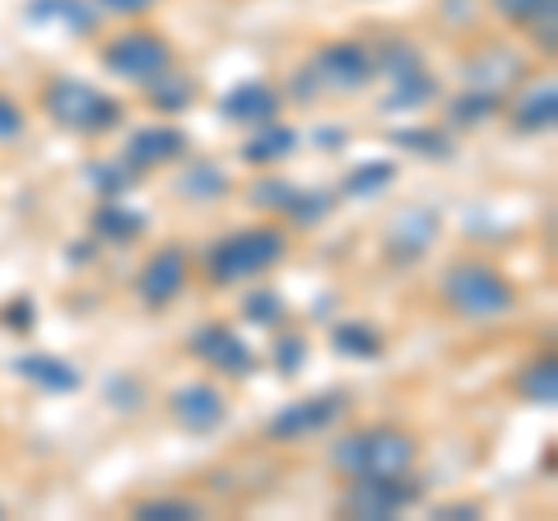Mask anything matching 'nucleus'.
Listing matches in <instances>:
<instances>
[{
  "label": "nucleus",
  "mask_w": 558,
  "mask_h": 521,
  "mask_svg": "<svg viewBox=\"0 0 558 521\" xmlns=\"http://www.w3.org/2000/svg\"><path fill=\"white\" fill-rule=\"evenodd\" d=\"M284 256H289V238L270 229V223H252V229L219 238L205 252V275H209V284H247L256 275L275 270Z\"/></svg>",
  "instance_id": "nucleus-1"
},
{
  "label": "nucleus",
  "mask_w": 558,
  "mask_h": 521,
  "mask_svg": "<svg viewBox=\"0 0 558 521\" xmlns=\"http://www.w3.org/2000/svg\"><path fill=\"white\" fill-rule=\"evenodd\" d=\"M414 457H418V443L410 438V433L400 428H359L349 433V438H340L336 447H330V465L354 480V475H405L414 471Z\"/></svg>",
  "instance_id": "nucleus-2"
},
{
  "label": "nucleus",
  "mask_w": 558,
  "mask_h": 521,
  "mask_svg": "<svg viewBox=\"0 0 558 521\" xmlns=\"http://www.w3.org/2000/svg\"><path fill=\"white\" fill-rule=\"evenodd\" d=\"M442 299L465 322H494L502 312H512L517 293L508 275L498 266H488V260H457L442 275Z\"/></svg>",
  "instance_id": "nucleus-3"
},
{
  "label": "nucleus",
  "mask_w": 558,
  "mask_h": 521,
  "mask_svg": "<svg viewBox=\"0 0 558 521\" xmlns=\"http://www.w3.org/2000/svg\"><path fill=\"white\" fill-rule=\"evenodd\" d=\"M43 112L70 135H108L112 126H121V102L112 94L65 75L43 84Z\"/></svg>",
  "instance_id": "nucleus-4"
},
{
  "label": "nucleus",
  "mask_w": 558,
  "mask_h": 521,
  "mask_svg": "<svg viewBox=\"0 0 558 521\" xmlns=\"http://www.w3.org/2000/svg\"><path fill=\"white\" fill-rule=\"evenodd\" d=\"M172 61H178L172 47L154 28H126L102 47V71H112L117 80H131V84L159 80L163 71H172Z\"/></svg>",
  "instance_id": "nucleus-5"
},
{
  "label": "nucleus",
  "mask_w": 558,
  "mask_h": 521,
  "mask_svg": "<svg viewBox=\"0 0 558 521\" xmlns=\"http://www.w3.org/2000/svg\"><path fill=\"white\" fill-rule=\"evenodd\" d=\"M414 502H418V484L405 471V475H354L340 508L359 521H381V517H400Z\"/></svg>",
  "instance_id": "nucleus-6"
},
{
  "label": "nucleus",
  "mask_w": 558,
  "mask_h": 521,
  "mask_svg": "<svg viewBox=\"0 0 558 521\" xmlns=\"http://www.w3.org/2000/svg\"><path fill=\"white\" fill-rule=\"evenodd\" d=\"M344 414V391H322V396H303V401L284 405L279 414H270L266 433L275 443H312L322 438V433H330V424H336Z\"/></svg>",
  "instance_id": "nucleus-7"
},
{
  "label": "nucleus",
  "mask_w": 558,
  "mask_h": 521,
  "mask_svg": "<svg viewBox=\"0 0 558 521\" xmlns=\"http://www.w3.org/2000/svg\"><path fill=\"white\" fill-rule=\"evenodd\" d=\"M191 354H196L205 368L223 373V377H252L256 373L252 344L242 340L238 331H229V326H219V322L196 326V331H191Z\"/></svg>",
  "instance_id": "nucleus-8"
},
{
  "label": "nucleus",
  "mask_w": 558,
  "mask_h": 521,
  "mask_svg": "<svg viewBox=\"0 0 558 521\" xmlns=\"http://www.w3.org/2000/svg\"><path fill=\"white\" fill-rule=\"evenodd\" d=\"M312 75L336 94H359L363 84L377 75V61L368 57V47H359V43H326L317 51V61H312Z\"/></svg>",
  "instance_id": "nucleus-9"
},
{
  "label": "nucleus",
  "mask_w": 558,
  "mask_h": 521,
  "mask_svg": "<svg viewBox=\"0 0 558 521\" xmlns=\"http://www.w3.org/2000/svg\"><path fill=\"white\" fill-rule=\"evenodd\" d=\"M186 280H191L186 252L182 247H163V252H154L145 266H140L135 293H140V303H145V307H163V303H172L186 289Z\"/></svg>",
  "instance_id": "nucleus-10"
},
{
  "label": "nucleus",
  "mask_w": 558,
  "mask_h": 521,
  "mask_svg": "<svg viewBox=\"0 0 558 521\" xmlns=\"http://www.w3.org/2000/svg\"><path fill=\"white\" fill-rule=\"evenodd\" d=\"M168 414H172V424L186 433H215L223 424V414H229V401H223V391L209 387V381H186V387L168 396Z\"/></svg>",
  "instance_id": "nucleus-11"
},
{
  "label": "nucleus",
  "mask_w": 558,
  "mask_h": 521,
  "mask_svg": "<svg viewBox=\"0 0 558 521\" xmlns=\"http://www.w3.org/2000/svg\"><path fill=\"white\" fill-rule=\"evenodd\" d=\"M182 154H186V135L178 126H140L121 159H126L135 172H149V168H163L172 159H182Z\"/></svg>",
  "instance_id": "nucleus-12"
},
{
  "label": "nucleus",
  "mask_w": 558,
  "mask_h": 521,
  "mask_svg": "<svg viewBox=\"0 0 558 521\" xmlns=\"http://www.w3.org/2000/svg\"><path fill=\"white\" fill-rule=\"evenodd\" d=\"M28 20L33 24H61L70 38H89L98 28V5L94 0H33Z\"/></svg>",
  "instance_id": "nucleus-13"
},
{
  "label": "nucleus",
  "mask_w": 558,
  "mask_h": 521,
  "mask_svg": "<svg viewBox=\"0 0 558 521\" xmlns=\"http://www.w3.org/2000/svg\"><path fill=\"white\" fill-rule=\"evenodd\" d=\"M438 238V215H428V210H405L396 223H391V233H387V252L396 260H418L428 252V242Z\"/></svg>",
  "instance_id": "nucleus-14"
},
{
  "label": "nucleus",
  "mask_w": 558,
  "mask_h": 521,
  "mask_svg": "<svg viewBox=\"0 0 558 521\" xmlns=\"http://www.w3.org/2000/svg\"><path fill=\"white\" fill-rule=\"evenodd\" d=\"M14 373L33 381L38 391H57V396L80 391V373L57 354H24V359H14Z\"/></svg>",
  "instance_id": "nucleus-15"
},
{
  "label": "nucleus",
  "mask_w": 558,
  "mask_h": 521,
  "mask_svg": "<svg viewBox=\"0 0 558 521\" xmlns=\"http://www.w3.org/2000/svg\"><path fill=\"white\" fill-rule=\"evenodd\" d=\"M275 108H279V94L270 89L266 80H247V84H238V89L223 98V117H229V121H247V126L270 121Z\"/></svg>",
  "instance_id": "nucleus-16"
},
{
  "label": "nucleus",
  "mask_w": 558,
  "mask_h": 521,
  "mask_svg": "<svg viewBox=\"0 0 558 521\" xmlns=\"http://www.w3.org/2000/svg\"><path fill=\"white\" fill-rule=\"evenodd\" d=\"M494 10L517 28H531L535 38L554 47V24H558V0H494Z\"/></svg>",
  "instance_id": "nucleus-17"
},
{
  "label": "nucleus",
  "mask_w": 558,
  "mask_h": 521,
  "mask_svg": "<svg viewBox=\"0 0 558 521\" xmlns=\"http://www.w3.org/2000/svg\"><path fill=\"white\" fill-rule=\"evenodd\" d=\"M554 117H558V89H554V80H545L512 108V126L521 135H539V131L554 126Z\"/></svg>",
  "instance_id": "nucleus-18"
},
{
  "label": "nucleus",
  "mask_w": 558,
  "mask_h": 521,
  "mask_svg": "<svg viewBox=\"0 0 558 521\" xmlns=\"http://www.w3.org/2000/svg\"><path fill=\"white\" fill-rule=\"evenodd\" d=\"M293 145H299V131H289V126H270L266 121V131H256L247 145H242V159H247L252 168H270L279 159H289Z\"/></svg>",
  "instance_id": "nucleus-19"
},
{
  "label": "nucleus",
  "mask_w": 558,
  "mask_h": 521,
  "mask_svg": "<svg viewBox=\"0 0 558 521\" xmlns=\"http://www.w3.org/2000/svg\"><path fill=\"white\" fill-rule=\"evenodd\" d=\"M433 94H438V80H433L424 65H414V71L391 80V94H387L381 108H387V112H410V108H418V102H428Z\"/></svg>",
  "instance_id": "nucleus-20"
},
{
  "label": "nucleus",
  "mask_w": 558,
  "mask_h": 521,
  "mask_svg": "<svg viewBox=\"0 0 558 521\" xmlns=\"http://www.w3.org/2000/svg\"><path fill=\"white\" fill-rule=\"evenodd\" d=\"M94 233L121 247V242H135L140 233H145V215H135V210H126V205L108 201V205H102V210L94 215Z\"/></svg>",
  "instance_id": "nucleus-21"
},
{
  "label": "nucleus",
  "mask_w": 558,
  "mask_h": 521,
  "mask_svg": "<svg viewBox=\"0 0 558 521\" xmlns=\"http://www.w3.org/2000/svg\"><path fill=\"white\" fill-rule=\"evenodd\" d=\"M330 344H336V354H344V359H377L381 331H373V326H363V322H344L330 331Z\"/></svg>",
  "instance_id": "nucleus-22"
},
{
  "label": "nucleus",
  "mask_w": 558,
  "mask_h": 521,
  "mask_svg": "<svg viewBox=\"0 0 558 521\" xmlns=\"http://www.w3.org/2000/svg\"><path fill=\"white\" fill-rule=\"evenodd\" d=\"M131 517L135 521H196V517H205V508L196 498H178V494H163V498H145V502H135L131 508Z\"/></svg>",
  "instance_id": "nucleus-23"
},
{
  "label": "nucleus",
  "mask_w": 558,
  "mask_h": 521,
  "mask_svg": "<svg viewBox=\"0 0 558 521\" xmlns=\"http://www.w3.org/2000/svg\"><path fill=\"white\" fill-rule=\"evenodd\" d=\"M330 210H336V196H330V191H303V186H293L279 215L293 219V223H322Z\"/></svg>",
  "instance_id": "nucleus-24"
},
{
  "label": "nucleus",
  "mask_w": 558,
  "mask_h": 521,
  "mask_svg": "<svg viewBox=\"0 0 558 521\" xmlns=\"http://www.w3.org/2000/svg\"><path fill=\"white\" fill-rule=\"evenodd\" d=\"M145 89H149V102H154V108H163V112H182L186 102L196 98V84H191L186 75H178V71H163L159 80H149Z\"/></svg>",
  "instance_id": "nucleus-25"
},
{
  "label": "nucleus",
  "mask_w": 558,
  "mask_h": 521,
  "mask_svg": "<svg viewBox=\"0 0 558 521\" xmlns=\"http://www.w3.org/2000/svg\"><path fill=\"white\" fill-rule=\"evenodd\" d=\"M391 178H396V163H387V159H368V163L349 168L344 191H349V196H359V201H368V196H377V191H387Z\"/></svg>",
  "instance_id": "nucleus-26"
},
{
  "label": "nucleus",
  "mask_w": 558,
  "mask_h": 521,
  "mask_svg": "<svg viewBox=\"0 0 558 521\" xmlns=\"http://www.w3.org/2000/svg\"><path fill=\"white\" fill-rule=\"evenodd\" d=\"M517 391L526 396L531 405H539V410H549L554 401H558V373H554V363L545 359V363H531L526 373H521V381H517Z\"/></svg>",
  "instance_id": "nucleus-27"
},
{
  "label": "nucleus",
  "mask_w": 558,
  "mask_h": 521,
  "mask_svg": "<svg viewBox=\"0 0 558 521\" xmlns=\"http://www.w3.org/2000/svg\"><path fill=\"white\" fill-rule=\"evenodd\" d=\"M242 322L252 326H279L284 322V299H279L275 289H256L242 299Z\"/></svg>",
  "instance_id": "nucleus-28"
},
{
  "label": "nucleus",
  "mask_w": 558,
  "mask_h": 521,
  "mask_svg": "<svg viewBox=\"0 0 558 521\" xmlns=\"http://www.w3.org/2000/svg\"><path fill=\"white\" fill-rule=\"evenodd\" d=\"M498 112V94H488V89H475V94H465V98H457V121H465V126H480V121H488Z\"/></svg>",
  "instance_id": "nucleus-29"
},
{
  "label": "nucleus",
  "mask_w": 558,
  "mask_h": 521,
  "mask_svg": "<svg viewBox=\"0 0 558 521\" xmlns=\"http://www.w3.org/2000/svg\"><path fill=\"white\" fill-rule=\"evenodd\" d=\"M89 178H94V186H98V191H108V196H117V191L135 186V168H131L126 159H117V163H94V168H89Z\"/></svg>",
  "instance_id": "nucleus-30"
},
{
  "label": "nucleus",
  "mask_w": 558,
  "mask_h": 521,
  "mask_svg": "<svg viewBox=\"0 0 558 521\" xmlns=\"http://www.w3.org/2000/svg\"><path fill=\"white\" fill-rule=\"evenodd\" d=\"M182 191L186 196H223V191H229V182H223V172L219 168H191L186 178H182Z\"/></svg>",
  "instance_id": "nucleus-31"
},
{
  "label": "nucleus",
  "mask_w": 558,
  "mask_h": 521,
  "mask_svg": "<svg viewBox=\"0 0 558 521\" xmlns=\"http://www.w3.org/2000/svg\"><path fill=\"white\" fill-rule=\"evenodd\" d=\"M303 359H307V340H303V336H279V340H275V363H279V373H299Z\"/></svg>",
  "instance_id": "nucleus-32"
},
{
  "label": "nucleus",
  "mask_w": 558,
  "mask_h": 521,
  "mask_svg": "<svg viewBox=\"0 0 558 521\" xmlns=\"http://www.w3.org/2000/svg\"><path fill=\"white\" fill-rule=\"evenodd\" d=\"M396 141H400V145H410L414 154H433V159H447V154H451L438 131H400Z\"/></svg>",
  "instance_id": "nucleus-33"
},
{
  "label": "nucleus",
  "mask_w": 558,
  "mask_h": 521,
  "mask_svg": "<svg viewBox=\"0 0 558 521\" xmlns=\"http://www.w3.org/2000/svg\"><path fill=\"white\" fill-rule=\"evenodd\" d=\"M20 135H24V108L10 94H0V145L20 141Z\"/></svg>",
  "instance_id": "nucleus-34"
},
{
  "label": "nucleus",
  "mask_w": 558,
  "mask_h": 521,
  "mask_svg": "<svg viewBox=\"0 0 558 521\" xmlns=\"http://www.w3.org/2000/svg\"><path fill=\"white\" fill-rule=\"evenodd\" d=\"M98 10H108V14H126V20H135V14H149L159 0H94Z\"/></svg>",
  "instance_id": "nucleus-35"
},
{
  "label": "nucleus",
  "mask_w": 558,
  "mask_h": 521,
  "mask_svg": "<svg viewBox=\"0 0 558 521\" xmlns=\"http://www.w3.org/2000/svg\"><path fill=\"white\" fill-rule=\"evenodd\" d=\"M0 322L14 326V331H20V326H33V303L28 299H14L5 312H0Z\"/></svg>",
  "instance_id": "nucleus-36"
},
{
  "label": "nucleus",
  "mask_w": 558,
  "mask_h": 521,
  "mask_svg": "<svg viewBox=\"0 0 558 521\" xmlns=\"http://www.w3.org/2000/svg\"><path fill=\"white\" fill-rule=\"evenodd\" d=\"M0 517H5V508H0Z\"/></svg>",
  "instance_id": "nucleus-37"
}]
</instances>
